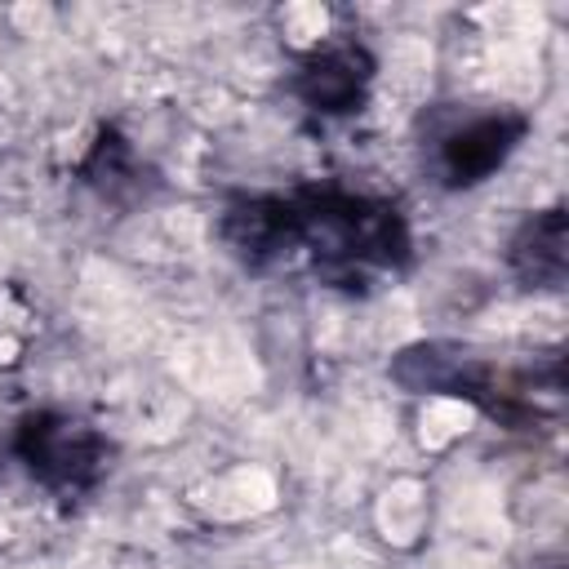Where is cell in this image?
Masks as SVG:
<instances>
[{
    "mask_svg": "<svg viewBox=\"0 0 569 569\" xmlns=\"http://www.w3.org/2000/svg\"><path fill=\"white\" fill-rule=\"evenodd\" d=\"M369 80H373V58L360 44H325L298 67V98L311 111L342 116L365 102Z\"/></svg>",
    "mask_w": 569,
    "mask_h": 569,
    "instance_id": "4",
    "label": "cell"
},
{
    "mask_svg": "<svg viewBox=\"0 0 569 569\" xmlns=\"http://www.w3.org/2000/svg\"><path fill=\"white\" fill-rule=\"evenodd\" d=\"M27 471L53 489H84L107 471V440L71 413H31L13 440Z\"/></svg>",
    "mask_w": 569,
    "mask_h": 569,
    "instance_id": "2",
    "label": "cell"
},
{
    "mask_svg": "<svg viewBox=\"0 0 569 569\" xmlns=\"http://www.w3.org/2000/svg\"><path fill=\"white\" fill-rule=\"evenodd\" d=\"M525 138V120L520 116H507V111H493V116H476L458 129H449L440 138V178L449 187H471V182H485L493 169L507 164V156L520 147Z\"/></svg>",
    "mask_w": 569,
    "mask_h": 569,
    "instance_id": "3",
    "label": "cell"
},
{
    "mask_svg": "<svg viewBox=\"0 0 569 569\" xmlns=\"http://www.w3.org/2000/svg\"><path fill=\"white\" fill-rule=\"evenodd\" d=\"M511 267H516V276L525 284H538V289H556L565 280V213L560 209L533 213L516 231Z\"/></svg>",
    "mask_w": 569,
    "mask_h": 569,
    "instance_id": "5",
    "label": "cell"
},
{
    "mask_svg": "<svg viewBox=\"0 0 569 569\" xmlns=\"http://www.w3.org/2000/svg\"><path fill=\"white\" fill-rule=\"evenodd\" d=\"M284 200L293 249H307L325 280L356 284L373 271H400L409 262V227L396 204L338 187H307Z\"/></svg>",
    "mask_w": 569,
    "mask_h": 569,
    "instance_id": "1",
    "label": "cell"
}]
</instances>
